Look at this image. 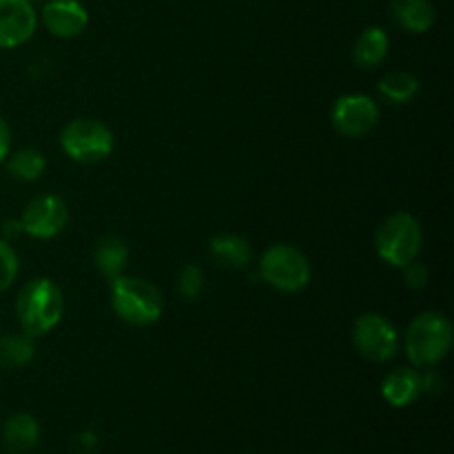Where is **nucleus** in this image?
Wrapping results in <instances>:
<instances>
[{"label": "nucleus", "instance_id": "ddd939ff", "mask_svg": "<svg viewBox=\"0 0 454 454\" xmlns=\"http://www.w3.org/2000/svg\"><path fill=\"white\" fill-rule=\"evenodd\" d=\"M40 442V426L29 412H16L3 424V448L9 454H29Z\"/></svg>", "mask_w": 454, "mask_h": 454}, {"label": "nucleus", "instance_id": "b1692460", "mask_svg": "<svg viewBox=\"0 0 454 454\" xmlns=\"http://www.w3.org/2000/svg\"><path fill=\"white\" fill-rule=\"evenodd\" d=\"M98 443H100V439L93 430H82L71 439V454H96Z\"/></svg>", "mask_w": 454, "mask_h": 454}, {"label": "nucleus", "instance_id": "5701e85b", "mask_svg": "<svg viewBox=\"0 0 454 454\" xmlns=\"http://www.w3.org/2000/svg\"><path fill=\"white\" fill-rule=\"evenodd\" d=\"M402 273H403V282H406L411 288H415V291L426 288V284H428L430 279L428 266L421 264L419 260H412L408 262L406 266H402Z\"/></svg>", "mask_w": 454, "mask_h": 454}, {"label": "nucleus", "instance_id": "20e7f679", "mask_svg": "<svg viewBox=\"0 0 454 454\" xmlns=\"http://www.w3.org/2000/svg\"><path fill=\"white\" fill-rule=\"evenodd\" d=\"M424 244L419 220L411 213H393L380 224L375 233V251L386 264L402 269L417 260Z\"/></svg>", "mask_w": 454, "mask_h": 454}, {"label": "nucleus", "instance_id": "dca6fc26", "mask_svg": "<svg viewBox=\"0 0 454 454\" xmlns=\"http://www.w3.org/2000/svg\"><path fill=\"white\" fill-rule=\"evenodd\" d=\"M129 264V247L118 235H105L93 247V266L105 275L106 279H114L124 273Z\"/></svg>", "mask_w": 454, "mask_h": 454}, {"label": "nucleus", "instance_id": "a878e982", "mask_svg": "<svg viewBox=\"0 0 454 454\" xmlns=\"http://www.w3.org/2000/svg\"><path fill=\"white\" fill-rule=\"evenodd\" d=\"M9 153H12V129H9L7 120L0 115V164L7 160Z\"/></svg>", "mask_w": 454, "mask_h": 454}, {"label": "nucleus", "instance_id": "9b49d317", "mask_svg": "<svg viewBox=\"0 0 454 454\" xmlns=\"http://www.w3.org/2000/svg\"><path fill=\"white\" fill-rule=\"evenodd\" d=\"M40 22L56 38H78L89 25V13L80 0H47L40 9Z\"/></svg>", "mask_w": 454, "mask_h": 454}, {"label": "nucleus", "instance_id": "7ed1b4c3", "mask_svg": "<svg viewBox=\"0 0 454 454\" xmlns=\"http://www.w3.org/2000/svg\"><path fill=\"white\" fill-rule=\"evenodd\" d=\"M111 306L129 326H151L162 317L164 300L149 279L122 273L111 279Z\"/></svg>", "mask_w": 454, "mask_h": 454}, {"label": "nucleus", "instance_id": "f8f14e48", "mask_svg": "<svg viewBox=\"0 0 454 454\" xmlns=\"http://www.w3.org/2000/svg\"><path fill=\"white\" fill-rule=\"evenodd\" d=\"M213 262L224 270H244L253 262V247L238 233H217L208 244Z\"/></svg>", "mask_w": 454, "mask_h": 454}, {"label": "nucleus", "instance_id": "6ab92c4d", "mask_svg": "<svg viewBox=\"0 0 454 454\" xmlns=\"http://www.w3.org/2000/svg\"><path fill=\"white\" fill-rule=\"evenodd\" d=\"M4 167L12 177L20 182H35L47 168V160H44L43 151L38 149H20L13 151L4 160Z\"/></svg>", "mask_w": 454, "mask_h": 454}, {"label": "nucleus", "instance_id": "6e6552de", "mask_svg": "<svg viewBox=\"0 0 454 454\" xmlns=\"http://www.w3.org/2000/svg\"><path fill=\"white\" fill-rule=\"evenodd\" d=\"M18 220H20L22 233L31 235L35 239H51L58 238L69 224V208H67V202L60 195H35L22 208Z\"/></svg>", "mask_w": 454, "mask_h": 454}, {"label": "nucleus", "instance_id": "9d476101", "mask_svg": "<svg viewBox=\"0 0 454 454\" xmlns=\"http://www.w3.org/2000/svg\"><path fill=\"white\" fill-rule=\"evenodd\" d=\"M38 27V13L29 0H0V49L25 44Z\"/></svg>", "mask_w": 454, "mask_h": 454}, {"label": "nucleus", "instance_id": "cd10ccee", "mask_svg": "<svg viewBox=\"0 0 454 454\" xmlns=\"http://www.w3.org/2000/svg\"><path fill=\"white\" fill-rule=\"evenodd\" d=\"M29 3H38V0H29Z\"/></svg>", "mask_w": 454, "mask_h": 454}, {"label": "nucleus", "instance_id": "f03ea898", "mask_svg": "<svg viewBox=\"0 0 454 454\" xmlns=\"http://www.w3.org/2000/svg\"><path fill=\"white\" fill-rule=\"evenodd\" d=\"M454 341L452 322L443 313L426 310L417 315L403 337V348L415 368H434L448 357Z\"/></svg>", "mask_w": 454, "mask_h": 454}, {"label": "nucleus", "instance_id": "393cba45", "mask_svg": "<svg viewBox=\"0 0 454 454\" xmlns=\"http://www.w3.org/2000/svg\"><path fill=\"white\" fill-rule=\"evenodd\" d=\"M426 375H421V393L426 395H439L443 390V377L439 372L426 368Z\"/></svg>", "mask_w": 454, "mask_h": 454}, {"label": "nucleus", "instance_id": "aec40b11", "mask_svg": "<svg viewBox=\"0 0 454 454\" xmlns=\"http://www.w3.org/2000/svg\"><path fill=\"white\" fill-rule=\"evenodd\" d=\"M380 93L390 105H408L419 93V80L408 71H393L380 80Z\"/></svg>", "mask_w": 454, "mask_h": 454}, {"label": "nucleus", "instance_id": "a211bd4d", "mask_svg": "<svg viewBox=\"0 0 454 454\" xmlns=\"http://www.w3.org/2000/svg\"><path fill=\"white\" fill-rule=\"evenodd\" d=\"M35 355V340L27 333H9L0 337V368L18 371L27 366Z\"/></svg>", "mask_w": 454, "mask_h": 454}, {"label": "nucleus", "instance_id": "0eeeda50", "mask_svg": "<svg viewBox=\"0 0 454 454\" xmlns=\"http://www.w3.org/2000/svg\"><path fill=\"white\" fill-rule=\"evenodd\" d=\"M353 344L368 362L386 364L399 350V333L390 319L380 313H366L355 322Z\"/></svg>", "mask_w": 454, "mask_h": 454}, {"label": "nucleus", "instance_id": "f257e3e1", "mask_svg": "<svg viewBox=\"0 0 454 454\" xmlns=\"http://www.w3.org/2000/svg\"><path fill=\"white\" fill-rule=\"evenodd\" d=\"M65 313V297L58 284L47 278L29 279L16 295V317L20 331L29 337L47 335L60 324Z\"/></svg>", "mask_w": 454, "mask_h": 454}, {"label": "nucleus", "instance_id": "f3484780", "mask_svg": "<svg viewBox=\"0 0 454 454\" xmlns=\"http://www.w3.org/2000/svg\"><path fill=\"white\" fill-rule=\"evenodd\" d=\"M388 34L381 27H368L353 44V60L362 69H375L388 56Z\"/></svg>", "mask_w": 454, "mask_h": 454}, {"label": "nucleus", "instance_id": "39448f33", "mask_svg": "<svg viewBox=\"0 0 454 454\" xmlns=\"http://www.w3.org/2000/svg\"><path fill=\"white\" fill-rule=\"evenodd\" d=\"M260 278L282 293H300L310 282V262L291 244H273L260 260Z\"/></svg>", "mask_w": 454, "mask_h": 454}, {"label": "nucleus", "instance_id": "1a4fd4ad", "mask_svg": "<svg viewBox=\"0 0 454 454\" xmlns=\"http://www.w3.org/2000/svg\"><path fill=\"white\" fill-rule=\"evenodd\" d=\"M333 127L344 137H364L375 129L380 120V106L371 96L364 93H348L337 98L331 111Z\"/></svg>", "mask_w": 454, "mask_h": 454}, {"label": "nucleus", "instance_id": "2eb2a0df", "mask_svg": "<svg viewBox=\"0 0 454 454\" xmlns=\"http://www.w3.org/2000/svg\"><path fill=\"white\" fill-rule=\"evenodd\" d=\"M390 16L402 29L411 34H426L434 25L437 12L430 0H393Z\"/></svg>", "mask_w": 454, "mask_h": 454}, {"label": "nucleus", "instance_id": "4be33fe9", "mask_svg": "<svg viewBox=\"0 0 454 454\" xmlns=\"http://www.w3.org/2000/svg\"><path fill=\"white\" fill-rule=\"evenodd\" d=\"M204 288V273L198 264H184L177 273V293L184 300H195Z\"/></svg>", "mask_w": 454, "mask_h": 454}, {"label": "nucleus", "instance_id": "412c9836", "mask_svg": "<svg viewBox=\"0 0 454 454\" xmlns=\"http://www.w3.org/2000/svg\"><path fill=\"white\" fill-rule=\"evenodd\" d=\"M18 270H20V260H18L16 248L12 247V242L0 238V295L12 288L18 278Z\"/></svg>", "mask_w": 454, "mask_h": 454}, {"label": "nucleus", "instance_id": "bb28decb", "mask_svg": "<svg viewBox=\"0 0 454 454\" xmlns=\"http://www.w3.org/2000/svg\"><path fill=\"white\" fill-rule=\"evenodd\" d=\"M18 235H22L20 220H4L3 222V239L12 242V239H16Z\"/></svg>", "mask_w": 454, "mask_h": 454}, {"label": "nucleus", "instance_id": "423d86ee", "mask_svg": "<svg viewBox=\"0 0 454 454\" xmlns=\"http://www.w3.org/2000/svg\"><path fill=\"white\" fill-rule=\"evenodd\" d=\"M60 146L74 162L98 164L114 151V131L93 118H75L62 129Z\"/></svg>", "mask_w": 454, "mask_h": 454}, {"label": "nucleus", "instance_id": "4468645a", "mask_svg": "<svg viewBox=\"0 0 454 454\" xmlns=\"http://www.w3.org/2000/svg\"><path fill=\"white\" fill-rule=\"evenodd\" d=\"M381 395L395 408L411 406L421 395V372L417 368H395L386 375Z\"/></svg>", "mask_w": 454, "mask_h": 454}]
</instances>
